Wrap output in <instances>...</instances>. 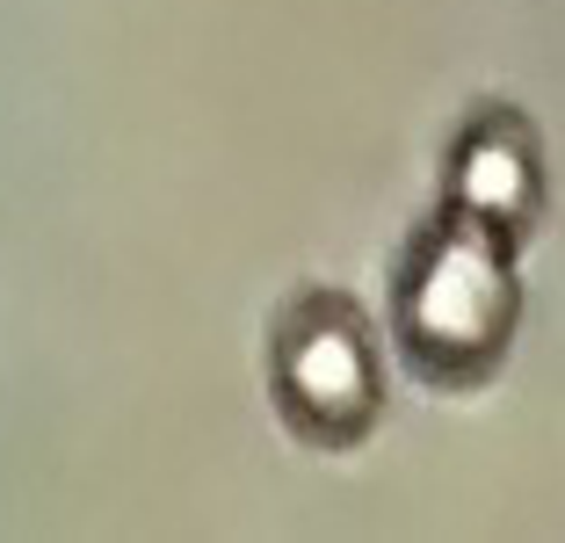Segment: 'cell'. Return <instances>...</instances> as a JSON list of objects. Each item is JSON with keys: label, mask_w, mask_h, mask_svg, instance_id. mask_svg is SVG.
I'll return each instance as SVG.
<instances>
[{"label": "cell", "mask_w": 565, "mask_h": 543, "mask_svg": "<svg viewBox=\"0 0 565 543\" xmlns=\"http://www.w3.org/2000/svg\"><path fill=\"white\" fill-rule=\"evenodd\" d=\"M515 312H522L515 239L443 211L414 239L406 276H399V341H406V355L443 384L486 377V370L508 355Z\"/></svg>", "instance_id": "6da1fadb"}, {"label": "cell", "mask_w": 565, "mask_h": 543, "mask_svg": "<svg viewBox=\"0 0 565 543\" xmlns=\"http://www.w3.org/2000/svg\"><path fill=\"white\" fill-rule=\"evenodd\" d=\"M443 211L493 225L508 239H522L536 225V211H544V146L515 109H486L465 124V138L449 146Z\"/></svg>", "instance_id": "3957f363"}, {"label": "cell", "mask_w": 565, "mask_h": 543, "mask_svg": "<svg viewBox=\"0 0 565 543\" xmlns=\"http://www.w3.org/2000/svg\"><path fill=\"white\" fill-rule=\"evenodd\" d=\"M268 384H276V406L298 435H312V443H355L384 406V362H377L370 319L333 290L298 297L276 327Z\"/></svg>", "instance_id": "7a4b0ae2"}]
</instances>
